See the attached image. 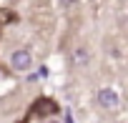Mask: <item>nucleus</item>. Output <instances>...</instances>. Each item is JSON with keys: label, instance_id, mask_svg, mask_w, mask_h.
Instances as JSON below:
<instances>
[{"label": "nucleus", "instance_id": "2", "mask_svg": "<svg viewBox=\"0 0 128 123\" xmlns=\"http://www.w3.org/2000/svg\"><path fill=\"white\" fill-rule=\"evenodd\" d=\"M96 100H98V106H100L103 110H116V108L120 106L118 93H116V90H110V88H100V90L96 93Z\"/></svg>", "mask_w": 128, "mask_h": 123}, {"label": "nucleus", "instance_id": "1", "mask_svg": "<svg viewBox=\"0 0 128 123\" xmlns=\"http://www.w3.org/2000/svg\"><path fill=\"white\" fill-rule=\"evenodd\" d=\"M30 66H33V55H30V50L20 48V50H13V53H10V68H13V70L28 73Z\"/></svg>", "mask_w": 128, "mask_h": 123}, {"label": "nucleus", "instance_id": "5", "mask_svg": "<svg viewBox=\"0 0 128 123\" xmlns=\"http://www.w3.org/2000/svg\"><path fill=\"white\" fill-rule=\"evenodd\" d=\"M53 123H58V120H53Z\"/></svg>", "mask_w": 128, "mask_h": 123}, {"label": "nucleus", "instance_id": "3", "mask_svg": "<svg viewBox=\"0 0 128 123\" xmlns=\"http://www.w3.org/2000/svg\"><path fill=\"white\" fill-rule=\"evenodd\" d=\"M73 60H76V66H86V63H88V53H86V48H78V50L73 53Z\"/></svg>", "mask_w": 128, "mask_h": 123}, {"label": "nucleus", "instance_id": "4", "mask_svg": "<svg viewBox=\"0 0 128 123\" xmlns=\"http://www.w3.org/2000/svg\"><path fill=\"white\" fill-rule=\"evenodd\" d=\"M40 103H43V106H40V108H35L38 113H53V110H55V106H53V100H40Z\"/></svg>", "mask_w": 128, "mask_h": 123}]
</instances>
